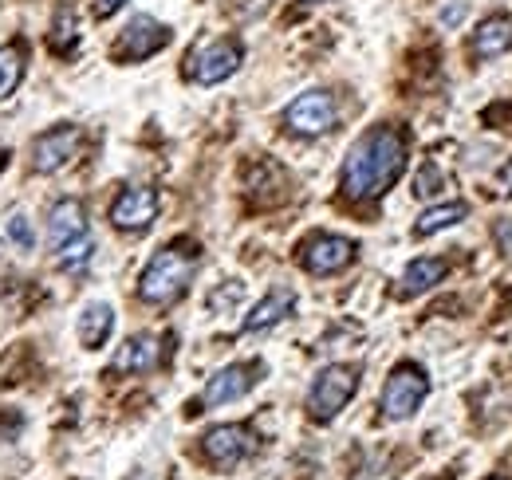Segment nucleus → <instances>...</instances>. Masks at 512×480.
Segmentation results:
<instances>
[{
    "label": "nucleus",
    "instance_id": "f257e3e1",
    "mask_svg": "<svg viewBox=\"0 0 512 480\" xmlns=\"http://www.w3.org/2000/svg\"><path fill=\"white\" fill-rule=\"evenodd\" d=\"M402 170H406V134L394 126H375L351 146L343 162V193L351 201H375L402 178Z\"/></svg>",
    "mask_w": 512,
    "mask_h": 480
},
{
    "label": "nucleus",
    "instance_id": "f03ea898",
    "mask_svg": "<svg viewBox=\"0 0 512 480\" xmlns=\"http://www.w3.org/2000/svg\"><path fill=\"white\" fill-rule=\"evenodd\" d=\"M193 272H197V252L190 244H166L150 256V264L138 276V296L154 307L174 303L190 288Z\"/></svg>",
    "mask_w": 512,
    "mask_h": 480
},
{
    "label": "nucleus",
    "instance_id": "7ed1b4c3",
    "mask_svg": "<svg viewBox=\"0 0 512 480\" xmlns=\"http://www.w3.org/2000/svg\"><path fill=\"white\" fill-rule=\"evenodd\" d=\"M359 390V370L347 366V362H335V366H323L308 390V414L316 421H331Z\"/></svg>",
    "mask_w": 512,
    "mask_h": 480
},
{
    "label": "nucleus",
    "instance_id": "20e7f679",
    "mask_svg": "<svg viewBox=\"0 0 512 480\" xmlns=\"http://www.w3.org/2000/svg\"><path fill=\"white\" fill-rule=\"evenodd\" d=\"M426 394H430V378H426L422 366H414V362L394 366L390 378H386V386H383V418L386 421L414 418L418 406L426 402Z\"/></svg>",
    "mask_w": 512,
    "mask_h": 480
},
{
    "label": "nucleus",
    "instance_id": "39448f33",
    "mask_svg": "<svg viewBox=\"0 0 512 480\" xmlns=\"http://www.w3.org/2000/svg\"><path fill=\"white\" fill-rule=\"evenodd\" d=\"M241 63H245L241 40L221 36V40H209V44H201V48L193 52L186 75H190L193 83H201V87H213V83H225L229 75H237Z\"/></svg>",
    "mask_w": 512,
    "mask_h": 480
},
{
    "label": "nucleus",
    "instance_id": "423d86ee",
    "mask_svg": "<svg viewBox=\"0 0 512 480\" xmlns=\"http://www.w3.org/2000/svg\"><path fill=\"white\" fill-rule=\"evenodd\" d=\"M335 119H339V107H335L331 91H304L284 111V126L300 138H320L335 126Z\"/></svg>",
    "mask_w": 512,
    "mask_h": 480
},
{
    "label": "nucleus",
    "instance_id": "0eeeda50",
    "mask_svg": "<svg viewBox=\"0 0 512 480\" xmlns=\"http://www.w3.org/2000/svg\"><path fill=\"white\" fill-rule=\"evenodd\" d=\"M355 240L347 237H335V233H320V237L304 240L300 248V264L312 272V276H335L343 272L351 260H355Z\"/></svg>",
    "mask_w": 512,
    "mask_h": 480
},
{
    "label": "nucleus",
    "instance_id": "6e6552de",
    "mask_svg": "<svg viewBox=\"0 0 512 480\" xmlns=\"http://www.w3.org/2000/svg\"><path fill=\"white\" fill-rule=\"evenodd\" d=\"M166 44H170V28H166V24H158L154 16H134L127 28H123L119 44H115V60H123V63L150 60V56L162 52Z\"/></svg>",
    "mask_w": 512,
    "mask_h": 480
},
{
    "label": "nucleus",
    "instance_id": "1a4fd4ad",
    "mask_svg": "<svg viewBox=\"0 0 512 480\" xmlns=\"http://www.w3.org/2000/svg\"><path fill=\"white\" fill-rule=\"evenodd\" d=\"M79 146H83V130H79V126H56V130H48V134L36 138V146H32V166H36L40 174H60L64 166L75 162Z\"/></svg>",
    "mask_w": 512,
    "mask_h": 480
},
{
    "label": "nucleus",
    "instance_id": "9d476101",
    "mask_svg": "<svg viewBox=\"0 0 512 480\" xmlns=\"http://www.w3.org/2000/svg\"><path fill=\"white\" fill-rule=\"evenodd\" d=\"M256 449V437L249 425H213L205 433V457L217 469H237Z\"/></svg>",
    "mask_w": 512,
    "mask_h": 480
},
{
    "label": "nucleus",
    "instance_id": "9b49d317",
    "mask_svg": "<svg viewBox=\"0 0 512 480\" xmlns=\"http://www.w3.org/2000/svg\"><path fill=\"white\" fill-rule=\"evenodd\" d=\"M158 217V193L150 185H130L115 197L111 205V225L123 229V233H142L150 229Z\"/></svg>",
    "mask_w": 512,
    "mask_h": 480
},
{
    "label": "nucleus",
    "instance_id": "f8f14e48",
    "mask_svg": "<svg viewBox=\"0 0 512 480\" xmlns=\"http://www.w3.org/2000/svg\"><path fill=\"white\" fill-rule=\"evenodd\" d=\"M260 374H264V366H260V362H233V366H225V370H217V374L209 378V386H205L201 402H205V406L237 402V398H245L256 382H260Z\"/></svg>",
    "mask_w": 512,
    "mask_h": 480
},
{
    "label": "nucleus",
    "instance_id": "ddd939ff",
    "mask_svg": "<svg viewBox=\"0 0 512 480\" xmlns=\"http://www.w3.org/2000/svg\"><path fill=\"white\" fill-rule=\"evenodd\" d=\"M75 237H87V213L75 197H64L48 213V240H52V248H64L67 240Z\"/></svg>",
    "mask_w": 512,
    "mask_h": 480
},
{
    "label": "nucleus",
    "instance_id": "4468645a",
    "mask_svg": "<svg viewBox=\"0 0 512 480\" xmlns=\"http://www.w3.org/2000/svg\"><path fill=\"white\" fill-rule=\"evenodd\" d=\"M477 60H497L512 48V16H489L477 24L473 40H469Z\"/></svg>",
    "mask_w": 512,
    "mask_h": 480
},
{
    "label": "nucleus",
    "instance_id": "2eb2a0df",
    "mask_svg": "<svg viewBox=\"0 0 512 480\" xmlns=\"http://www.w3.org/2000/svg\"><path fill=\"white\" fill-rule=\"evenodd\" d=\"M292 311H296V292H292V288H272V292L249 311L245 331H268V327L284 323Z\"/></svg>",
    "mask_w": 512,
    "mask_h": 480
},
{
    "label": "nucleus",
    "instance_id": "dca6fc26",
    "mask_svg": "<svg viewBox=\"0 0 512 480\" xmlns=\"http://www.w3.org/2000/svg\"><path fill=\"white\" fill-rule=\"evenodd\" d=\"M158 366V339L154 335H134L119 347V355L111 362L115 374H146Z\"/></svg>",
    "mask_w": 512,
    "mask_h": 480
},
{
    "label": "nucleus",
    "instance_id": "f3484780",
    "mask_svg": "<svg viewBox=\"0 0 512 480\" xmlns=\"http://www.w3.org/2000/svg\"><path fill=\"white\" fill-rule=\"evenodd\" d=\"M442 276H446V260H434V256L410 260L406 272H402V280H398V296H402V300H414V296L430 292Z\"/></svg>",
    "mask_w": 512,
    "mask_h": 480
},
{
    "label": "nucleus",
    "instance_id": "a211bd4d",
    "mask_svg": "<svg viewBox=\"0 0 512 480\" xmlns=\"http://www.w3.org/2000/svg\"><path fill=\"white\" fill-rule=\"evenodd\" d=\"M115 331V311L111 303H87L83 315H79V343L87 351H99Z\"/></svg>",
    "mask_w": 512,
    "mask_h": 480
},
{
    "label": "nucleus",
    "instance_id": "6ab92c4d",
    "mask_svg": "<svg viewBox=\"0 0 512 480\" xmlns=\"http://www.w3.org/2000/svg\"><path fill=\"white\" fill-rule=\"evenodd\" d=\"M465 217H469V205H465V201L434 205V209H426V213L414 221V237H434V233H442V229H453V225L465 221Z\"/></svg>",
    "mask_w": 512,
    "mask_h": 480
},
{
    "label": "nucleus",
    "instance_id": "aec40b11",
    "mask_svg": "<svg viewBox=\"0 0 512 480\" xmlns=\"http://www.w3.org/2000/svg\"><path fill=\"white\" fill-rule=\"evenodd\" d=\"M20 79H24V48L4 44L0 48V103L20 87Z\"/></svg>",
    "mask_w": 512,
    "mask_h": 480
},
{
    "label": "nucleus",
    "instance_id": "412c9836",
    "mask_svg": "<svg viewBox=\"0 0 512 480\" xmlns=\"http://www.w3.org/2000/svg\"><path fill=\"white\" fill-rule=\"evenodd\" d=\"M91 252H95L91 233H87V237L67 240L64 248H56V256H60V268H64V272H83V268L91 264Z\"/></svg>",
    "mask_w": 512,
    "mask_h": 480
},
{
    "label": "nucleus",
    "instance_id": "4be33fe9",
    "mask_svg": "<svg viewBox=\"0 0 512 480\" xmlns=\"http://www.w3.org/2000/svg\"><path fill=\"white\" fill-rule=\"evenodd\" d=\"M48 44H52L56 52H67V48H75V44H79V20H75V12H71V8H60V12H56Z\"/></svg>",
    "mask_w": 512,
    "mask_h": 480
},
{
    "label": "nucleus",
    "instance_id": "5701e85b",
    "mask_svg": "<svg viewBox=\"0 0 512 480\" xmlns=\"http://www.w3.org/2000/svg\"><path fill=\"white\" fill-rule=\"evenodd\" d=\"M438 185H442V174L434 170V162H426L422 174H418V181H414V193H418V197H434Z\"/></svg>",
    "mask_w": 512,
    "mask_h": 480
},
{
    "label": "nucleus",
    "instance_id": "b1692460",
    "mask_svg": "<svg viewBox=\"0 0 512 480\" xmlns=\"http://www.w3.org/2000/svg\"><path fill=\"white\" fill-rule=\"evenodd\" d=\"M4 233H8V240H16V248H24V252L36 244V240H32V229H28V221H24V217H12Z\"/></svg>",
    "mask_w": 512,
    "mask_h": 480
},
{
    "label": "nucleus",
    "instance_id": "393cba45",
    "mask_svg": "<svg viewBox=\"0 0 512 480\" xmlns=\"http://www.w3.org/2000/svg\"><path fill=\"white\" fill-rule=\"evenodd\" d=\"M123 4H127V0H95V16H99V20H107V16H115Z\"/></svg>",
    "mask_w": 512,
    "mask_h": 480
},
{
    "label": "nucleus",
    "instance_id": "a878e982",
    "mask_svg": "<svg viewBox=\"0 0 512 480\" xmlns=\"http://www.w3.org/2000/svg\"><path fill=\"white\" fill-rule=\"evenodd\" d=\"M497 181H501V193H512V162L497 174Z\"/></svg>",
    "mask_w": 512,
    "mask_h": 480
},
{
    "label": "nucleus",
    "instance_id": "bb28decb",
    "mask_svg": "<svg viewBox=\"0 0 512 480\" xmlns=\"http://www.w3.org/2000/svg\"><path fill=\"white\" fill-rule=\"evenodd\" d=\"M493 480H509V477H493Z\"/></svg>",
    "mask_w": 512,
    "mask_h": 480
},
{
    "label": "nucleus",
    "instance_id": "cd10ccee",
    "mask_svg": "<svg viewBox=\"0 0 512 480\" xmlns=\"http://www.w3.org/2000/svg\"><path fill=\"white\" fill-rule=\"evenodd\" d=\"M0 166H4V158H0Z\"/></svg>",
    "mask_w": 512,
    "mask_h": 480
},
{
    "label": "nucleus",
    "instance_id": "c85d7f7f",
    "mask_svg": "<svg viewBox=\"0 0 512 480\" xmlns=\"http://www.w3.org/2000/svg\"><path fill=\"white\" fill-rule=\"evenodd\" d=\"M316 4H320V0H316Z\"/></svg>",
    "mask_w": 512,
    "mask_h": 480
}]
</instances>
